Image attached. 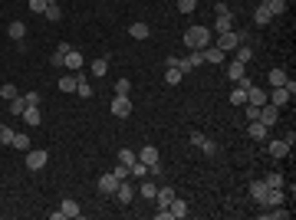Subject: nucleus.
I'll list each match as a JSON object with an SVG mask.
<instances>
[{"mask_svg": "<svg viewBox=\"0 0 296 220\" xmlns=\"http://www.w3.org/2000/svg\"><path fill=\"white\" fill-rule=\"evenodd\" d=\"M129 33H132V40H148V36H152V26H148V23H132Z\"/></svg>", "mask_w": 296, "mask_h": 220, "instance_id": "nucleus-13", "label": "nucleus"}, {"mask_svg": "<svg viewBox=\"0 0 296 220\" xmlns=\"http://www.w3.org/2000/svg\"><path fill=\"white\" fill-rule=\"evenodd\" d=\"M129 171H132V177H138V181H142V177L148 174V165H145V161H138V158H135V165H132Z\"/></svg>", "mask_w": 296, "mask_h": 220, "instance_id": "nucleus-38", "label": "nucleus"}, {"mask_svg": "<svg viewBox=\"0 0 296 220\" xmlns=\"http://www.w3.org/2000/svg\"><path fill=\"white\" fill-rule=\"evenodd\" d=\"M66 69H69V73H79V69H82V53L69 49V53H66Z\"/></svg>", "mask_w": 296, "mask_h": 220, "instance_id": "nucleus-15", "label": "nucleus"}, {"mask_svg": "<svg viewBox=\"0 0 296 220\" xmlns=\"http://www.w3.org/2000/svg\"><path fill=\"white\" fill-rule=\"evenodd\" d=\"M112 115H119V119L132 115V99L129 96H115V99H112Z\"/></svg>", "mask_w": 296, "mask_h": 220, "instance_id": "nucleus-6", "label": "nucleus"}, {"mask_svg": "<svg viewBox=\"0 0 296 220\" xmlns=\"http://www.w3.org/2000/svg\"><path fill=\"white\" fill-rule=\"evenodd\" d=\"M158 220H171V210H168V207H158Z\"/></svg>", "mask_w": 296, "mask_h": 220, "instance_id": "nucleus-52", "label": "nucleus"}, {"mask_svg": "<svg viewBox=\"0 0 296 220\" xmlns=\"http://www.w3.org/2000/svg\"><path fill=\"white\" fill-rule=\"evenodd\" d=\"M132 92V79H119L115 82V96H129Z\"/></svg>", "mask_w": 296, "mask_h": 220, "instance_id": "nucleus-42", "label": "nucleus"}, {"mask_svg": "<svg viewBox=\"0 0 296 220\" xmlns=\"http://www.w3.org/2000/svg\"><path fill=\"white\" fill-rule=\"evenodd\" d=\"M50 63H53V69H59V66H66V53L63 49H59V46H56V53L50 56Z\"/></svg>", "mask_w": 296, "mask_h": 220, "instance_id": "nucleus-43", "label": "nucleus"}, {"mask_svg": "<svg viewBox=\"0 0 296 220\" xmlns=\"http://www.w3.org/2000/svg\"><path fill=\"white\" fill-rule=\"evenodd\" d=\"M241 43H247V33L243 30H227V33H220V40H217V49H224V53H230V49H237Z\"/></svg>", "mask_w": 296, "mask_h": 220, "instance_id": "nucleus-2", "label": "nucleus"}, {"mask_svg": "<svg viewBox=\"0 0 296 220\" xmlns=\"http://www.w3.org/2000/svg\"><path fill=\"white\" fill-rule=\"evenodd\" d=\"M0 99H3V102L17 99V86H13V82H3V86H0Z\"/></svg>", "mask_w": 296, "mask_h": 220, "instance_id": "nucleus-34", "label": "nucleus"}, {"mask_svg": "<svg viewBox=\"0 0 296 220\" xmlns=\"http://www.w3.org/2000/svg\"><path fill=\"white\" fill-rule=\"evenodd\" d=\"M270 20H273V13H270V10H267V7L260 3V7L253 10V23H257V26H267Z\"/></svg>", "mask_w": 296, "mask_h": 220, "instance_id": "nucleus-22", "label": "nucleus"}, {"mask_svg": "<svg viewBox=\"0 0 296 220\" xmlns=\"http://www.w3.org/2000/svg\"><path fill=\"white\" fill-rule=\"evenodd\" d=\"M267 79H270V86H286V79H290V76H286V73H283V69H270V76H267Z\"/></svg>", "mask_w": 296, "mask_h": 220, "instance_id": "nucleus-30", "label": "nucleus"}, {"mask_svg": "<svg viewBox=\"0 0 296 220\" xmlns=\"http://www.w3.org/2000/svg\"><path fill=\"white\" fill-rule=\"evenodd\" d=\"M276 119H280V109H276V105H270V102H263V105H260V119H257V122H263L267 128H273Z\"/></svg>", "mask_w": 296, "mask_h": 220, "instance_id": "nucleus-4", "label": "nucleus"}, {"mask_svg": "<svg viewBox=\"0 0 296 220\" xmlns=\"http://www.w3.org/2000/svg\"><path fill=\"white\" fill-rule=\"evenodd\" d=\"M106 69H109V56H99V59H92V76H106Z\"/></svg>", "mask_w": 296, "mask_h": 220, "instance_id": "nucleus-29", "label": "nucleus"}, {"mask_svg": "<svg viewBox=\"0 0 296 220\" xmlns=\"http://www.w3.org/2000/svg\"><path fill=\"white\" fill-rule=\"evenodd\" d=\"M267 151H270V158H286V154H290V145L280 138V142H270V148H267Z\"/></svg>", "mask_w": 296, "mask_h": 220, "instance_id": "nucleus-20", "label": "nucleus"}, {"mask_svg": "<svg viewBox=\"0 0 296 220\" xmlns=\"http://www.w3.org/2000/svg\"><path fill=\"white\" fill-rule=\"evenodd\" d=\"M59 210H63V217H73V220L79 217V204H76V200H69V197L59 204Z\"/></svg>", "mask_w": 296, "mask_h": 220, "instance_id": "nucleus-27", "label": "nucleus"}, {"mask_svg": "<svg viewBox=\"0 0 296 220\" xmlns=\"http://www.w3.org/2000/svg\"><path fill=\"white\" fill-rule=\"evenodd\" d=\"M46 3H56V0H46Z\"/></svg>", "mask_w": 296, "mask_h": 220, "instance_id": "nucleus-53", "label": "nucleus"}, {"mask_svg": "<svg viewBox=\"0 0 296 220\" xmlns=\"http://www.w3.org/2000/svg\"><path fill=\"white\" fill-rule=\"evenodd\" d=\"M112 197L119 200V204H132V184H129V181H122V184L115 187V194H112Z\"/></svg>", "mask_w": 296, "mask_h": 220, "instance_id": "nucleus-14", "label": "nucleus"}, {"mask_svg": "<svg viewBox=\"0 0 296 220\" xmlns=\"http://www.w3.org/2000/svg\"><path fill=\"white\" fill-rule=\"evenodd\" d=\"M201 56H204V63H214V66H217V63H224V56H227V53H224V49H217V46H204V49H201Z\"/></svg>", "mask_w": 296, "mask_h": 220, "instance_id": "nucleus-9", "label": "nucleus"}, {"mask_svg": "<svg viewBox=\"0 0 296 220\" xmlns=\"http://www.w3.org/2000/svg\"><path fill=\"white\" fill-rule=\"evenodd\" d=\"M168 210H171V217H178V220H185L188 217V214H191V210H188V204H185V200H171V207H168Z\"/></svg>", "mask_w": 296, "mask_h": 220, "instance_id": "nucleus-25", "label": "nucleus"}, {"mask_svg": "<svg viewBox=\"0 0 296 220\" xmlns=\"http://www.w3.org/2000/svg\"><path fill=\"white\" fill-rule=\"evenodd\" d=\"M181 79H185V73H181V69H178V66H168V73H164V82H168V86H178Z\"/></svg>", "mask_w": 296, "mask_h": 220, "instance_id": "nucleus-28", "label": "nucleus"}, {"mask_svg": "<svg viewBox=\"0 0 296 220\" xmlns=\"http://www.w3.org/2000/svg\"><path fill=\"white\" fill-rule=\"evenodd\" d=\"M76 92H79V99H92V86H89L82 76H79V82H76Z\"/></svg>", "mask_w": 296, "mask_h": 220, "instance_id": "nucleus-36", "label": "nucleus"}, {"mask_svg": "<svg viewBox=\"0 0 296 220\" xmlns=\"http://www.w3.org/2000/svg\"><path fill=\"white\" fill-rule=\"evenodd\" d=\"M201 151L208 154V158H214V154H217V145L211 142V138H204V142H201Z\"/></svg>", "mask_w": 296, "mask_h": 220, "instance_id": "nucleus-46", "label": "nucleus"}, {"mask_svg": "<svg viewBox=\"0 0 296 220\" xmlns=\"http://www.w3.org/2000/svg\"><path fill=\"white\" fill-rule=\"evenodd\" d=\"M243 112H247V119H250V122H257V119H260V105H247Z\"/></svg>", "mask_w": 296, "mask_h": 220, "instance_id": "nucleus-48", "label": "nucleus"}, {"mask_svg": "<svg viewBox=\"0 0 296 220\" xmlns=\"http://www.w3.org/2000/svg\"><path fill=\"white\" fill-rule=\"evenodd\" d=\"M76 82H79V73L63 76V79H59V92H76Z\"/></svg>", "mask_w": 296, "mask_h": 220, "instance_id": "nucleus-24", "label": "nucleus"}, {"mask_svg": "<svg viewBox=\"0 0 296 220\" xmlns=\"http://www.w3.org/2000/svg\"><path fill=\"white\" fill-rule=\"evenodd\" d=\"M263 217H273V220H290V210H286L283 204H276V210H270V214H263Z\"/></svg>", "mask_w": 296, "mask_h": 220, "instance_id": "nucleus-41", "label": "nucleus"}, {"mask_svg": "<svg viewBox=\"0 0 296 220\" xmlns=\"http://www.w3.org/2000/svg\"><path fill=\"white\" fill-rule=\"evenodd\" d=\"M155 200H158V207H171V200H175V187H158Z\"/></svg>", "mask_w": 296, "mask_h": 220, "instance_id": "nucleus-12", "label": "nucleus"}, {"mask_svg": "<svg viewBox=\"0 0 296 220\" xmlns=\"http://www.w3.org/2000/svg\"><path fill=\"white\" fill-rule=\"evenodd\" d=\"M119 184H122V181L109 171V174L99 177V184H96V187H99V194H106V197H109V194H115V187H119Z\"/></svg>", "mask_w": 296, "mask_h": 220, "instance_id": "nucleus-5", "label": "nucleus"}, {"mask_svg": "<svg viewBox=\"0 0 296 220\" xmlns=\"http://www.w3.org/2000/svg\"><path fill=\"white\" fill-rule=\"evenodd\" d=\"M201 142H204V135H201V132H191V145H194V148H201Z\"/></svg>", "mask_w": 296, "mask_h": 220, "instance_id": "nucleus-51", "label": "nucleus"}, {"mask_svg": "<svg viewBox=\"0 0 296 220\" xmlns=\"http://www.w3.org/2000/svg\"><path fill=\"white\" fill-rule=\"evenodd\" d=\"M112 174L119 177V181H129V174H132V171H129V165H122V161H119V165L112 168Z\"/></svg>", "mask_w": 296, "mask_h": 220, "instance_id": "nucleus-44", "label": "nucleus"}, {"mask_svg": "<svg viewBox=\"0 0 296 220\" xmlns=\"http://www.w3.org/2000/svg\"><path fill=\"white\" fill-rule=\"evenodd\" d=\"M10 148H17V151H30V135L17 132V135H13V142H10Z\"/></svg>", "mask_w": 296, "mask_h": 220, "instance_id": "nucleus-21", "label": "nucleus"}, {"mask_svg": "<svg viewBox=\"0 0 296 220\" xmlns=\"http://www.w3.org/2000/svg\"><path fill=\"white\" fill-rule=\"evenodd\" d=\"M267 207H276V204H283V187H270L267 191V197H263Z\"/></svg>", "mask_w": 296, "mask_h": 220, "instance_id": "nucleus-17", "label": "nucleus"}, {"mask_svg": "<svg viewBox=\"0 0 296 220\" xmlns=\"http://www.w3.org/2000/svg\"><path fill=\"white\" fill-rule=\"evenodd\" d=\"M23 99H27V105H40V92H27Z\"/></svg>", "mask_w": 296, "mask_h": 220, "instance_id": "nucleus-50", "label": "nucleus"}, {"mask_svg": "<svg viewBox=\"0 0 296 220\" xmlns=\"http://www.w3.org/2000/svg\"><path fill=\"white\" fill-rule=\"evenodd\" d=\"M138 161H145L148 168H161V161H158V148H155V145H145L142 151H138Z\"/></svg>", "mask_w": 296, "mask_h": 220, "instance_id": "nucleus-7", "label": "nucleus"}, {"mask_svg": "<svg viewBox=\"0 0 296 220\" xmlns=\"http://www.w3.org/2000/svg\"><path fill=\"white\" fill-rule=\"evenodd\" d=\"M194 7H197V0H178V10L181 13H194Z\"/></svg>", "mask_w": 296, "mask_h": 220, "instance_id": "nucleus-47", "label": "nucleus"}, {"mask_svg": "<svg viewBox=\"0 0 296 220\" xmlns=\"http://www.w3.org/2000/svg\"><path fill=\"white\" fill-rule=\"evenodd\" d=\"M263 184L267 187H283V174H280V171H270V174L263 177Z\"/></svg>", "mask_w": 296, "mask_h": 220, "instance_id": "nucleus-39", "label": "nucleus"}, {"mask_svg": "<svg viewBox=\"0 0 296 220\" xmlns=\"http://www.w3.org/2000/svg\"><path fill=\"white\" fill-rule=\"evenodd\" d=\"M267 191H270V187L263 184V181H250V197L257 200V204H263V197H267Z\"/></svg>", "mask_w": 296, "mask_h": 220, "instance_id": "nucleus-19", "label": "nucleus"}, {"mask_svg": "<svg viewBox=\"0 0 296 220\" xmlns=\"http://www.w3.org/2000/svg\"><path fill=\"white\" fill-rule=\"evenodd\" d=\"M30 10L33 13H43L46 10V0H30Z\"/></svg>", "mask_w": 296, "mask_h": 220, "instance_id": "nucleus-49", "label": "nucleus"}, {"mask_svg": "<svg viewBox=\"0 0 296 220\" xmlns=\"http://www.w3.org/2000/svg\"><path fill=\"white\" fill-rule=\"evenodd\" d=\"M142 197H148V200H155V194H158V184H152V181H142Z\"/></svg>", "mask_w": 296, "mask_h": 220, "instance_id": "nucleus-40", "label": "nucleus"}, {"mask_svg": "<svg viewBox=\"0 0 296 220\" xmlns=\"http://www.w3.org/2000/svg\"><path fill=\"white\" fill-rule=\"evenodd\" d=\"M250 59H253V49L247 43H241V46H237V63H243V66H247Z\"/></svg>", "mask_w": 296, "mask_h": 220, "instance_id": "nucleus-33", "label": "nucleus"}, {"mask_svg": "<svg viewBox=\"0 0 296 220\" xmlns=\"http://www.w3.org/2000/svg\"><path fill=\"white\" fill-rule=\"evenodd\" d=\"M7 33H10V40H13V43H17V40H23V36H27V23L13 20L10 26H7Z\"/></svg>", "mask_w": 296, "mask_h": 220, "instance_id": "nucleus-23", "label": "nucleus"}, {"mask_svg": "<svg viewBox=\"0 0 296 220\" xmlns=\"http://www.w3.org/2000/svg\"><path fill=\"white\" fill-rule=\"evenodd\" d=\"M243 76H247V66H243V63H237V59H234V63H230V66H227V79H234V82H241Z\"/></svg>", "mask_w": 296, "mask_h": 220, "instance_id": "nucleus-18", "label": "nucleus"}, {"mask_svg": "<svg viewBox=\"0 0 296 220\" xmlns=\"http://www.w3.org/2000/svg\"><path fill=\"white\" fill-rule=\"evenodd\" d=\"M247 135H250L253 142H267V135H270V128H267L263 122H250V125H247Z\"/></svg>", "mask_w": 296, "mask_h": 220, "instance_id": "nucleus-8", "label": "nucleus"}, {"mask_svg": "<svg viewBox=\"0 0 296 220\" xmlns=\"http://www.w3.org/2000/svg\"><path fill=\"white\" fill-rule=\"evenodd\" d=\"M46 158H50V154H46L43 148H30V151H27V168H30V171H40V168L46 165Z\"/></svg>", "mask_w": 296, "mask_h": 220, "instance_id": "nucleus-3", "label": "nucleus"}, {"mask_svg": "<svg viewBox=\"0 0 296 220\" xmlns=\"http://www.w3.org/2000/svg\"><path fill=\"white\" fill-rule=\"evenodd\" d=\"M43 17H46L50 23H59V20H63V10H59V3H46Z\"/></svg>", "mask_w": 296, "mask_h": 220, "instance_id": "nucleus-26", "label": "nucleus"}, {"mask_svg": "<svg viewBox=\"0 0 296 220\" xmlns=\"http://www.w3.org/2000/svg\"><path fill=\"white\" fill-rule=\"evenodd\" d=\"M211 43V26H188L185 30V46L188 49H204Z\"/></svg>", "mask_w": 296, "mask_h": 220, "instance_id": "nucleus-1", "label": "nucleus"}, {"mask_svg": "<svg viewBox=\"0 0 296 220\" xmlns=\"http://www.w3.org/2000/svg\"><path fill=\"white\" fill-rule=\"evenodd\" d=\"M263 7L273 13V17H280V13L286 10V0H263Z\"/></svg>", "mask_w": 296, "mask_h": 220, "instance_id": "nucleus-31", "label": "nucleus"}, {"mask_svg": "<svg viewBox=\"0 0 296 220\" xmlns=\"http://www.w3.org/2000/svg\"><path fill=\"white\" fill-rule=\"evenodd\" d=\"M23 122H27L30 128H36V125L43 122V112H40V105H27V112H23Z\"/></svg>", "mask_w": 296, "mask_h": 220, "instance_id": "nucleus-10", "label": "nucleus"}, {"mask_svg": "<svg viewBox=\"0 0 296 220\" xmlns=\"http://www.w3.org/2000/svg\"><path fill=\"white\" fill-rule=\"evenodd\" d=\"M211 30H217V33L234 30V17H230V13H217V20H214V26H211Z\"/></svg>", "mask_w": 296, "mask_h": 220, "instance_id": "nucleus-11", "label": "nucleus"}, {"mask_svg": "<svg viewBox=\"0 0 296 220\" xmlns=\"http://www.w3.org/2000/svg\"><path fill=\"white\" fill-rule=\"evenodd\" d=\"M263 102H267V92L263 89H257V86L247 89V105H263Z\"/></svg>", "mask_w": 296, "mask_h": 220, "instance_id": "nucleus-16", "label": "nucleus"}, {"mask_svg": "<svg viewBox=\"0 0 296 220\" xmlns=\"http://www.w3.org/2000/svg\"><path fill=\"white\" fill-rule=\"evenodd\" d=\"M7 109H10L13 115H23V112H27V99H23V96H17V99H10V105H7Z\"/></svg>", "mask_w": 296, "mask_h": 220, "instance_id": "nucleus-35", "label": "nucleus"}, {"mask_svg": "<svg viewBox=\"0 0 296 220\" xmlns=\"http://www.w3.org/2000/svg\"><path fill=\"white\" fill-rule=\"evenodd\" d=\"M230 105H247V89L237 86L234 92H230Z\"/></svg>", "mask_w": 296, "mask_h": 220, "instance_id": "nucleus-32", "label": "nucleus"}, {"mask_svg": "<svg viewBox=\"0 0 296 220\" xmlns=\"http://www.w3.org/2000/svg\"><path fill=\"white\" fill-rule=\"evenodd\" d=\"M13 135H17L13 128H7V125H0V145H10V142H13Z\"/></svg>", "mask_w": 296, "mask_h": 220, "instance_id": "nucleus-45", "label": "nucleus"}, {"mask_svg": "<svg viewBox=\"0 0 296 220\" xmlns=\"http://www.w3.org/2000/svg\"><path fill=\"white\" fill-rule=\"evenodd\" d=\"M115 158H119V161H122V165H135V158H138V154H135V151H132V148H122V151L119 154H115Z\"/></svg>", "mask_w": 296, "mask_h": 220, "instance_id": "nucleus-37", "label": "nucleus"}]
</instances>
